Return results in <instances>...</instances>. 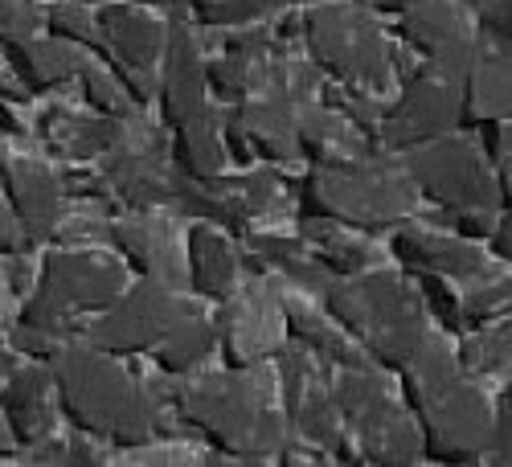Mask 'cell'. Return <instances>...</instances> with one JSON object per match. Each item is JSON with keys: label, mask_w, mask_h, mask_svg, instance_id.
I'll return each instance as SVG.
<instances>
[{"label": "cell", "mask_w": 512, "mask_h": 467, "mask_svg": "<svg viewBox=\"0 0 512 467\" xmlns=\"http://www.w3.org/2000/svg\"><path fill=\"white\" fill-rule=\"evenodd\" d=\"M398 373L422 435V455L439 463H480L492 435V402L467 377L459 353L443 336L426 332L418 353Z\"/></svg>", "instance_id": "obj_1"}, {"label": "cell", "mask_w": 512, "mask_h": 467, "mask_svg": "<svg viewBox=\"0 0 512 467\" xmlns=\"http://www.w3.org/2000/svg\"><path fill=\"white\" fill-rule=\"evenodd\" d=\"M132 283L127 263L103 250H54L41 259L33 287L9 328V341L29 361H50L70 336L78 316H99Z\"/></svg>", "instance_id": "obj_2"}, {"label": "cell", "mask_w": 512, "mask_h": 467, "mask_svg": "<svg viewBox=\"0 0 512 467\" xmlns=\"http://www.w3.org/2000/svg\"><path fill=\"white\" fill-rule=\"evenodd\" d=\"M50 377L58 410L74 431L107 439L115 447H144L156 427L152 398L140 381L119 365L115 353L95 349L91 341H66L50 357Z\"/></svg>", "instance_id": "obj_3"}, {"label": "cell", "mask_w": 512, "mask_h": 467, "mask_svg": "<svg viewBox=\"0 0 512 467\" xmlns=\"http://www.w3.org/2000/svg\"><path fill=\"white\" fill-rule=\"evenodd\" d=\"M324 312L345 328L381 369H402L431 332L422 287L394 271H357L324 287Z\"/></svg>", "instance_id": "obj_4"}, {"label": "cell", "mask_w": 512, "mask_h": 467, "mask_svg": "<svg viewBox=\"0 0 512 467\" xmlns=\"http://www.w3.org/2000/svg\"><path fill=\"white\" fill-rule=\"evenodd\" d=\"M177 410L185 422L238 463L267 459L283 447V414L271 406L267 386L250 369L201 373L177 390Z\"/></svg>", "instance_id": "obj_5"}, {"label": "cell", "mask_w": 512, "mask_h": 467, "mask_svg": "<svg viewBox=\"0 0 512 467\" xmlns=\"http://www.w3.org/2000/svg\"><path fill=\"white\" fill-rule=\"evenodd\" d=\"M414 185L386 164H320L300 185V214L340 222L357 234L394 230L414 214Z\"/></svg>", "instance_id": "obj_6"}, {"label": "cell", "mask_w": 512, "mask_h": 467, "mask_svg": "<svg viewBox=\"0 0 512 467\" xmlns=\"http://www.w3.org/2000/svg\"><path fill=\"white\" fill-rule=\"evenodd\" d=\"M340 410V459L353 463H418L422 435L410 406H398L390 386L369 365L340 369L332 377Z\"/></svg>", "instance_id": "obj_7"}, {"label": "cell", "mask_w": 512, "mask_h": 467, "mask_svg": "<svg viewBox=\"0 0 512 467\" xmlns=\"http://www.w3.org/2000/svg\"><path fill=\"white\" fill-rule=\"evenodd\" d=\"M304 41L312 58L340 87H386L390 82V46L381 29L357 5H316L304 13Z\"/></svg>", "instance_id": "obj_8"}, {"label": "cell", "mask_w": 512, "mask_h": 467, "mask_svg": "<svg viewBox=\"0 0 512 467\" xmlns=\"http://www.w3.org/2000/svg\"><path fill=\"white\" fill-rule=\"evenodd\" d=\"M402 173L410 177L418 197L447 209V214H467V209H488V214H496V205H500L496 177L484 164L480 148H472L467 140H455V136L410 148Z\"/></svg>", "instance_id": "obj_9"}, {"label": "cell", "mask_w": 512, "mask_h": 467, "mask_svg": "<svg viewBox=\"0 0 512 467\" xmlns=\"http://www.w3.org/2000/svg\"><path fill=\"white\" fill-rule=\"evenodd\" d=\"M185 312H189V304L168 283L136 279V283H127L119 291V300L111 308H103L87 324V341L95 349L115 353V357L152 353L164 341V332L173 328Z\"/></svg>", "instance_id": "obj_10"}, {"label": "cell", "mask_w": 512, "mask_h": 467, "mask_svg": "<svg viewBox=\"0 0 512 467\" xmlns=\"http://www.w3.org/2000/svg\"><path fill=\"white\" fill-rule=\"evenodd\" d=\"M459 123H463V87L431 66L414 74L394 99V107L377 119V140L394 152H410L451 136Z\"/></svg>", "instance_id": "obj_11"}, {"label": "cell", "mask_w": 512, "mask_h": 467, "mask_svg": "<svg viewBox=\"0 0 512 467\" xmlns=\"http://www.w3.org/2000/svg\"><path fill=\"white\" fill-rule=\"evenodd\" d=\"M99 17V54L115 66L123 87L132 91L136 103H148L156 95V66L164 54V33L168 25L156 21L148 9L132 0H103L95 5Z\"/></svg>", "instance_id": "obj_12"}, {"label": "cell", "mask_w": 512, "mask_h": 467, "mask_svg": "<svg viewBox=\"0 0 512 467\" xmlns=\"http://www.w3.org/2000/svg\"><path fill=\"white\" fill-rule=\"evenodd\" d=\"M226 140L238 160H291L300 152V103L283 87H259L230 107Z\"/></svg>", "instance_id": "obj_13"}, {"label": "cell", "mask_w": 512, "mask_h": 467, "mask_svg": "<svg viewBox=\"0 0 512 467\" xmlns=\"http://www.w3.org/2000/svg\"><path fill=\"white\" fill-rule=\"evenodd\" d=\"M398 37L414 46L439 74L455 78L459 87L467 70L480 62L476 33L455 0H418V5H410L406 13H398Z\"/></svg>", "instance_id": "obj_14"}, {"label": "cell", "mask_w": 512, "mask_h": 467, "mask_svg": "<svg viewBox=\"0 0 512 467\" xmlns=\"http://www.w3.org/2000/svg\"><path fill=\"white\" fill-rule=\"evenodd\" d=\"M205 95H209V82H205V62L197 50V37L189 25L168 21L164 54L156 66V103H160L164 123L177 127V123L193 119L197 111H205Z\"/></svg>", "instance_id": "obj_15"}, {"label": "cell", "mask_w": 512, "mask_h": 467, "mask_svg": "<svg viewBox=\"0 0 512 467\" xmlns=\"http://www.w3.org/2000/svg\"><path fill=\"white\" fill-rule=\"evenodd\" d=\"M0 193H5L13 218L25 230L29 246L50 242L58 222H62V205H66V189L58 181V173L41 160H5L0 168Z\"/></svg>", "instance_id": "obj_16"}, {"label": "cell", "mask_w": 512, "mask_h": 467, "mask_svg": "<svg viewBox=\"0 0 512 467\" xmlns=\"http://www.w3.org/2000/svg\"><path fill=\"white\" fill-rule=\"evenodd\" d=\"M279 341H283V300H271L259 287L230 295L222 328H218V345L230 369L259 365L279 349Z\"/></svg>", "instance_id": "obj_17"}, {"label": "cell", "mask_w": 512, "mask_h": 467, "mask_svg": "<svg viewBox=\"0 0 512 467\" xmlns=\"http://www.w3.org/2000/svg\"><path fill=\"white\" fill-rule=\"evenodd\" d=\"M0 414H5V427L17 451L50 439L58 427V394H54L50 365L29 361V365L9 369L5 386H0Z\"/></svg>", "instance_id": "obj_18"}, {"label": "cell", "mask_w": 512, "mask_h": 467, "mask_svg": "<svg viewBox=\"0 0 512 467\" xmlns=\"http://www.w3.org/2000/svg\"><path fill=\"white\" fill-rule=\"evenodd\" d=\"M394 259L410 275H435V279H476L488 271L484 250L463 238V234H443L426 226H402L394 234Z\"/></svg>", "instance_id": "obj_19"}, {"label": "cell", "mask_w": 512, "mask_h": 467, "mask_svg": "<svg viewBox=\"0 0 512 467\" xmlns=\"http://www.w3.org/2000/svg\"><path fill=\"white\" fill-rule=\"evenodd\" d=\"M283 398L287 418L312 447L336 451L340 447V410L332 386H320L308 353H283Z\"/></svg>", "instance_id": "obj_20"}, {"label": "cell", "mask_w": 512, "mask_h": 467, "mask_svg": "<svg viewBox=\"0 0 512 467\" xmlns=\"http://www.w3.org/2000/svg\"><path fill=\"white\" fill-rule=\"evenodd\" d=\"M111 242L119 250V259L132 267L140 279H160L173 287L181 279V250L173 242V234H168L164 222L156 218H123L111 226Z\"/></svg>", "instance_id": "obj_21"}, {"label": "cell", "mask_w": 512, "mask_h": 467, "mask_svg": "<svg viewBox=\"0 0 512 467\" xmlns=\"http://www.w3.org/2000/svg\"><path fill=\"white\" fill-rule=\"evenodd\" d=\"M5 54H9V70L17 78V87L33 91V95L66 87V82L78 78L82 66H87V50L70 46V41H62L54 33H37L33 41H21V46H13Z\"/></svg>", "instance_id": "obj_22"}, {"label": "cell", "mask_w": 512, "mask_h": 467, "mask_svg": "<svg viewBox=\"0 0 512 467\" xmlns=\"http://www.w3.org/2000/svg\"><path fill=\"white\" fill-rule=\"evenodd\" d=\"M185 279L205 300H226L238 283V250L213 222H197L185 238Z\"/></svg>", "instance_id": "obj_23"}, {"label": "cell", "mask_w": 512, "mask_h": 467, "mask_svg": "<svg viewBox=\"0 0 512 467\" xmlns=\"http://www.w3.org/2000/svg\"><path fill=\"white\" fill-rule=\"evenodd\" d=\"M177 140H173V160H177V173L189 181H222L230 173V140H226V127L205 111H197L193 119L173 127Z\"/></svg>", "instance_id": "obj_24"}, {"label": "cell", "mask_w": 512, "mask_h": 467, "mask_svg": "<svg viewBox=\"0 0 512 467\" xmlns=\"http://www.w3.org/2000/svg\"><path fill=\"white\" fill-rule=\"evenodd\" d=\"M283 328H287L312 357H320V361H332V365H340V369L369 365V353L353 341V336L340 328L328 312L308 308L304 300H291V295H283Z\"/></svg>", "instance_id": "obj_25"}, {"label": "cell", "mask_w": 512, "mask_h": 467, "mask_svg": "<svg viewBox=\"0 0 512 467\" xmlns=\"http://www.w3.org/2000/svg\"><path fill=\"white\" fill-rule=\"evenodd\" d=\"M512 119V58H480L463 78V123Z\"/></svg>", "instance_id": "obj_26"}, {"label": "cell", "mask_w": 512, "mask_h": 467, "mask_svg": "<svg viewBox=\"0 0 512 467\" xmlns=\"http://www.w3.org/2000/svg\"><path fill=\"white\" fill-rule=\"evenodd\" d=\"M300 152H308L316 164H353L361 156V144L345 115L300 103Z\"/></svg>", "instance_id": "obj_27"}, {"label": "cell", "mask_w": 512, "mask_h": 467, "mask_svg": "<svg viewBox=\"0 0 512 467\" xmlns=\"http://www.w3.org/2000/svg\"><path fill=\"white\" fill-rule=\"evenodd\" d=\"M213 349H218V328L189 308L173 328L164 332V341L152 349V361L173 377H189V373H197V365Z\"/></svg>", "instance_id": "obj_28"}, {"label": "cell", "mask_w": 512, "mask_h": 467, "mask_svg": "<svg viewBox=\"0 0 512 467\" xmlns=\"http://www.w3.org/2000/svg\"><path fill=\"white\" fill-rule=\"evenodd\" d=\"M304 238L316 250L320 267L336 271V275H357L369 267V246L357 230L340 226V222H324V218H304Z\"/></svg>", "instance_id": "obj_29"}, {"label": "cell", "mask_w": 512, "mask_h": 467, "mask_svg": "<svg viewBox=\"0 0 512 467\" xmlns=\"http://www.w3.org/2000/svg\"><path fill=\"white\" fill-rule=\"evenodd\" d=\"M459 361L467 373H496L512 361V316L480 324L467 332V341L459 345Z\"/></svg>", "instance_id": "obj_30"}, {"label": "cell", "mask_w": 512, "mask_h": 467, "mask_svg": "<svg viewBox=\"0 0 512 467\" xmlns=\"http://www.w3.org/2000/svg\"><path fill=\"white\" fill-rule=\"evenodd\" d=\"M259 62H263V50H230L222 62H209V66H205L209 91L218 95V99H226V103L246 99L250 91L263 87Z\"/></svg>", "instance_id": "obj_31"}, {"label": "cell", "mask_w": 512, "mask_h": 467, "mask_svg": "<svg viewBox=\"0 0 512 467\" xmlns=\"http://www.w3.org/2000/svg\"><path fill=\"white\" fill-rule=\"evenodd\" d=\"M82 95H87V103L99 111V115H107V119H127L140 103L132 99V91L123 87V78L115 74V66L107 62V66H99V62H87L82 66Z\"/></svg>", "instance_id": "obj_32"}, {"label": "cell", "mask_w": 512, "mask_h": 467, "mask_svg": "<svg viewBox=\"0 0 512 467\" xmlns=\"http://www.w3.org/2000/svg\"><path fill=\"white\" fill-rule=\"evenodd\" d=\"M111 181L123 193V201L132 205H152L168 193V177L156 168L152 156H119L111 160Z\"/></svg>", "instance_id": "obj_33"}, {"label": "cell", "mask_w": 512, "mask_h": 467, "mask_svg": "<svg viewBox=\"0 0 512 467\" xmlns=\"http://www.w3.org/2000/svg\"><path fill=\"white\" fill-rule=\"evenodd\" d=\"M46 33L70 41V46L87 50V54H99V17H95V5L87 0H58V5L46 9Z\"/></svg>", "instance_id": "obj_34"}, {"label": "cell", "mask_w": 512, "mask_h": 467, "mask_svg": "<svg viewBox=\"0 0 512 467\" xmlns=\"http://www.w3.org/2000/svg\"><path fill=\"white\" fill-rule=\"evenodd\" d=\"M504 316H512V279H496L488 287L467 291L459 300L463 332H472L480 324H492V320H504Z\"/></svg>", "instance_id": "obj_35"}, {"label": "cell", "mask_w": 512, "mask_h": 467, "mask_svg": "<svg viewBox=\"0 0 512 467\" xmlns=\"http://www.w3.org/2000/svg\"><path fill=\"white\" fill-rule=\"evenodd\" d=\"M37 33H46V9L37 0H0V46L13 50Z\"/></svg>", "instance_id": "obj_36"}, {"label": "cell", "mask_w": 512, "mask_h": 467, "mask_svg": "<svg viewBox=\"0 0 512 467\" xmlns=\"http://www.w3.org/2000/svg\"><path fill=\"white\" fill-rule=\"evenodd\" d=\"M201 25H246L267 17L283 0H189Z\"/></svg>", "instance_id": "obj_37"}, {"label": "cell", "mask_w": 512, "mask_h": 467, "mask_svg": "<svg viewBox=\"0 0 512 467\" xmlns=\"http://www.w3.org/2000/svg\"><path fill=\"white\" fill-rule=\"evenodd\" d=\"M484 459H488V463H500V467L512 463V386H508V390L496 398V406H492V435H488Z\"/></svg>", "instance_id": "obj_38"}, {"label": "cell", "mask_w": 512, "mask_h": 467, "mask_svg": "<svg viewBox=\"0 0 512 467\" xmlns=\"http://www.w3.org/2000/svg\"><path fill=\"white\" fill-rule=\"evenodd\" d=\"M472 9L500 46L512 50V0H472Z\"/></svg>", "instance_id": "obj_39"}, {"label": "cell", "mask_w": 512, "mask_h": 467, "mask_svg": "<svg viewBox=\"0 0 512 467\" xmlns=\"http://www.w3.org/2000/svg\"><path fill=\"white\" fill-rule=\"evenodd\" d=\"M21 250H29V242H25V230H21V222L13 218L9 201L0 197V254H21Z\"/></svg>", "instance_id": "obj_40"}, {"label": "cell", "mask_w": 512, "mask_h": 467, "mask_svg": "<svg viewBox=\"0 0 512 467\" xmlns=\"http://www.w3.org/2000/svg\"><path fill=\"white\" fill-rule=\"evenodd\" d=\"M66 467H91V463H103V451H99V443L91 439V435H82V431H74L70 439H66V459H62Z\"/></svg>", "instance_id": "obj_41"}, {"label": "cell", "mask_w": 512, "mask_h": 467, "mask_svg": "<svg viewBox=\"0 0 512 467\" xmlns=\"http://www.w3.org/2000/svg\"><path fill=\"white\" fill-rule=\"evenodd\" d=\"M484 144H488V152L500 160V156H508L512 152V119H500V123H488V136H484Z\"/></svg>", "instance_id": "obj_42"}, {"label": "cell", "mask_w": 512, "mask_h": 467, "mask_svg": "<svg viewBox=\"0 0 512 467\" xmlns=\"http://www.w3.org/2000/svg\"><path fill=\"white\" fill-rule=\"evenodd\" d=\"M496 164H500V168H496V189H500V205H508V209H512V152H508V156H500Z\"/></svg>", "instance_id": "obj_43"}, {"label": "cell", "mask_w": 512, "mask_h": 467, "mask_svg": "<svg viewBox=\"0 0 512 467\" xmlns=\"http://www.w3.org/2000/svg\"><path fill=\"white\" fill-rule=\"evenodd\" d=\"M492 246H496L500 259L512 263V209H508V218H504V222H496V230H492Z\"/></svg>", "instance_id": "obj_44"}, {"label": "cell", "mask_w": 512, "mask_h": 467, "mask_svg": "<svg viewBox=\"0 0 512 467\" xmlns=\"http://www.w3.org/2000/svg\"><path fill=\"white\" fill-rule=\"evenodd\" d=\"M9 455H17V443H13L9 427H5V414H0V459H9Z\"/></svg>", "instance_id": "obj_45"}, {"label": "cell", "mask_w": 512, "mask_h": 467, "mask_svg": "<svg viewBox=\"0 0 512 467\" xmlns=\"http://www.w3.org/2000/svg\"><path fill=\"white\" fill-rule=\"evenodd\" d=\"M373 5H377L381 13H394V17H398V13H406L410 5H418V0H373Z\"/></svg>", "instance_id": "obj_46"}, {"label": "cell", "mask_w": 512, "mask_h": 467, "mask_svg": "<svg viewBox=\"0 0 512 467\" xmlns=\"http://www.w3.org/2000/svg\"><path fill=\"white\" fill-rule=\"evenodd\" d=\"M21 99V87H13V82H5V74H0V103H17Z\"/></svg>", "instance_id": "obj_47"}, {"label": "cell", "mask_w": 512, "mask_h": 467, "mask_svg": "<svg viewBox=\"0 0 512 467\" xmlns=\"http://www.w3.org/2000/svg\"><path fill=\"white\" fill-rule=\"evenodd\" d=\"M0 168H5V144H0Z\"/></svg>", "instance_id": "obj_48"}, {"label": "cell", "mask_w": 512, "mask_h": 467, "mask_svg": "<svg viewBox=\"0 0 512 467\" xmlns=\"http://www.w3.org/2000/svg\"><path fill=\"white\" fill-rule=\"evenodd\" d=\"M5 369H9V361H5V357H0V373H5Z\"/></svg>", "instance_id": "obj_49"}, {"label": "cell", "mask_w": 512, "mask_h": 467, "mask_svg": "<svg viewBox=\"0 0 512 467\" xmlns=\"http://www.w3.org/2000/svg\"><path fill=\"white\" fill-rule=\"evenodd\" d=\"M87 5H99V0H87Z\"/></svg>", "instance_id": "obj_50"}]
</instances>
